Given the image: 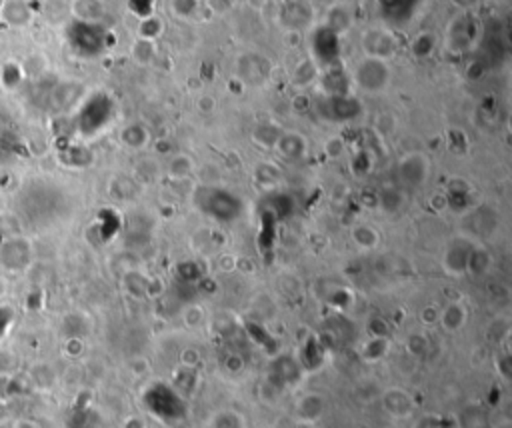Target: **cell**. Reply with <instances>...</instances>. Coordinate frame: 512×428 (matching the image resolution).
<instances>
[{
  "label": "cell",
  "mask_w": 512,
  "mask_h": 428,
  "mask_svg": "<svg viewBox=\"0 0 512 428\" xmlns=\"http://www.w3.org/2000/svg\"><path fill=\"white\" fill-rule=\"evenodd\" d=\"M352 80L363 92H368V95L383 92L384 88L388 86V82H390V66H388L386 60L364 56L363 60L356 65V68H354Z\"/></svg>",
  "instance_id": "obj_1"
},
{
  "label": "cell",
  "mask_w": 512,
  "mask_h": 428,
  "mask_svg": "<svg viewBox=\"0 0 512 428\" xmlns=\"http://www.w3.org/2000/svg\"><path fill=\"white\" fill-rule=\"evenodd\" d=\"M112 102L105 95H96L90 100H86L85 107L78 114V130L85 132L86 137L95 134L102 127H107L108 120L112 117Z\"/></svg>",
  "instance_id": "obj_2"
},
{
  "label": "cell",
  "mask_w": 512,
  "mask_h": 428,
  "mask_svg": "<svg viewBox=\"0 0 512 428\" xmlns=\"http://www.w3.org/2000/svg\"><path fill=\"white\" fill-rule=\"evenodd\" d=\"M68 38L80 56H96L105 48V31L98 24L76 21L68 28Z\"/></svg>",
  "instance_id": "obj_3"
},
{
  "label": "cell",
  "mask_w": 512,
  "mask_h": 428,
  "mask_svg": "<svg viewBox=\"0 0 512 428\" xmlns=\"http://www.w3.org/2000/svg\"><path fill=\"white\" fill-rule=\"evenodd\" d=\"M398 182L406 188H418L427 182L430 174V162L425 154L420 152H410L396 166Z\"/></svg>",
  "instance_id": "obj_4"
},
{
  "label": "cell",
  "mask_w": 512,
  "mask_h": 428,
  "mask_svg": "<svg viewBox=\"0 0 512 428\" xmlns=\"http://www.w3.org/2000/svg\"><path fill=\"white\" fill-rule=\"evenodd\" d=\"M363 48H364V53H366V56L386 60V58L395 56L396 41H395V36L388 33V31H383V28H373V31L364 33Z\"/></svg>",
  "instance_id": "obj_5"
},
{
  "label": "cell",
  "mask_w": 512,
  "mask_h": 428,
  "mask_svg": "<svg viewBox=\"0 0 512 428\" xmlns=\"http://www.w3.org/2000/svg\"><path fill=\"white\" fill-rule=\"evenodd\" d=\"M272 66L258 54H246L238 60V76L248 85H262L270 76Z\"/></svg>",
  "instance_id": "obj_6"
},
{
  "label": "cell",
  "mask_w": 512,
  "mask_h": 428,
  "mask_svg": "<svg viewBox=\"0 0 512 428\" xmlns=\"http://www.w3.org/2000/svg\"><path fill=\"white\" fill-rule=\"evenodd\" d=\"M314 53L324 66L334 65L336 58H338V34L331 31L329 26L319 31L316 38H314Z\"/></svg>",
  "instance_id": "obj_7"
},
{
  "label": "cell",
  "mask_w": 512,
  "mask_h": 428,
  "mask_svg": "<svg viewBox=\"0 0 512 428\" xmlns=\"http://www.w3.org/2000/svg\"><path fill=\"white\" fill-rule=\"evenodd\" d=\"M32 18V11L24 0H4L0 6V21L6 26H26Z\"/></svg>",
  "instance_id": "obj_8"
},
{
  "label": "cell",
  "mask_w": 512,
  "mask_h": 428,
  "mask_svg": "<svg viewBox=\"0 0 512 428\" xmlns=\"http://www.w3.org/2000/svg\"><path fill=\"white\" fill-rule=\"evenodd\" d=\"M274 149H277L284 159L297 161V159H302V156L306 154L309 142H306V139H304L300 132H282Z\"/></svg>",
  "instance_id": "obj_9"
},
{
  "label": "cell",
  "mask_w": 512,
  "mask_h": 428,
  "mask_svg": "<svg viewBox=\"0 0 512 428\" xmlns=\"http://www.w3.org/2000/svg\"><path fill=\"white\" fill-rule=\"evenodd\" d=\"M358 112H361V105H358L356 98L346 97V95L329 98V117L332 120H341V122L342 120H352Z\"/></svg>",
  "instance_id": "obj_10"
},
{
  "label": "cell",
  "mask_w": 512,
  "mask_h": 428,
  "mask_svg": "<svg viewBox=\"0 0 512 428\" xmlns=\"http://www.w3.org/2000/svg\"><path fill=\"white\" fill-rule=\"evenodd\" d=\"M472 248L464 242H452L447 248V255H444V267L450 274H460L466 270L469 264V255Z\"/></svg>",
  "instance_id": "obj_11"
},
{
  "label": "cell",
  "mask_w": 512,
  "mask_h": 428,
  "mask_svg": "<svg viewBox=\"0 0 512 428\" xmlns=\"http://www.w3.org/2000/svg\"><path fill=\"white\" fill-rule=\"evenodd\" d=\"M73 12H75L78 22L98 24V21L105 14V4L100 0H75L73 2Z\"/></svg>",
  "instance_id": "obj_12"
},
{
  "label": "cell",
  "mask_w": 512,
  "mask_h": 428,
  "mask_svg": "<svg viewBox=\"0 0 512 428\" xmlns=\"http://www.w3.org/2000/svg\"><path fill=\"white\" fill-rule=\"evenodd\" d=\"M28 260V245L22 240H11L2 248V262L9 268H22Z\"/></svg>",
  "instance_id": "obj_13"
},
{
  "label": "cell",
  "mask_w": 512,
  "mask_h": 428,
  "mask_svg": "<svg viewBox=\"0 0 512 428\" xmlns=\"http://www.w3.org/2000/svg\"><path fill=\"white\" fill-rule=\"evenodd\" d=\"M416 2L418 0H380V11L388 21L405 22L410 16Z\"/></svg>",
  "instance_id": "obj_14"
},
{
  "label": "cell",
  "mask_w": 512,
  "mask_h": 428,
  "mask_svg": "<svg viewBox=\"0 0 512 428\" xmlns=\"http://www.w3.org/2000/svg\"><path fill=\"white\" fill-rule=\"evenodd\" d=\"M166 172L174 181H186L188 176L196 172V164L188 154H174L169 162V166H166Z\"/></svg>",
  "instance_id": "obj_15"
},
{
  "label": "cell",
  "mask_w": 512,
  "mask_h": 428,
  "mask_svg": "<svg viewBox=\"0 0 512 428\" xmlns=\"http://www.w3.org/2000/svg\"><path fill=\"white\" fill-rule=\"evenodd\" d=\"M120 140L122 144L132 150L144 149L149 144V130L144 129L142 124H128L120 132Z\"/></svg>",
  "instance_id": "obj_16"
},
{
  "label": "cell",
  "mask_w": 512,
  "mask_h": 428,
  "mask_svg": "<svg viewBox=\"0 0 512 428\" xmlns=\"http://www.w3.org/2000/svg\"><path fill=\"white\" fill-rule=\"evenodd\" d=\"M440 321H442V326L447 331H459L460 326H464V322H466V309L462 304H459V302H452L440 314Z\"/></svg>",
  "instance_id": "obj_17"
},
{
  "label": "cell",
  "mask_w": 512,
  "mask_h": 428,
  "mask_svg": "<svg viewBox=\"0 0 512 428\" xmlns=\"http://www.w3.org/2000/svg\"><path fill=\"white\" fill-rule=\"evenodd\" d=\"M282 132H284V130L277 127V124L262 122V124H258L255 129V142L260 144V146H265V149H272V146H277V142Z\"/></svg>",
  "instance_id": "obj_18"
},
{
  "label": "cell",
  "mask_w": 512,
  "mask_h": 428,
  "mask_svg": "<svg viewBox=\"0 0 512 428\" xmlns=\"http://www.w3.org/2000/svg\"><path fill=\"white\" fill-rule=\"evenodd\" d=\"M383 405L386 408L393 407V405H400V410L405 412V417H410V412H412V408H415L412 398L406 395L405 390H398V388L386 390V395H383Z\"/></svg>",
  "instance_id": "obj_19"
},
{
  "label": "cell",
  "mask_w": 512,
  "mask_h": 428,
  "mask_svg": "<svg viewBox=\"0 0 512 428\" xmlns=\"http://www.w3.org/2000/svg\"><path fill=\"white\" fill-rule=\"evenodd\" d=\"M320 412H322V396H302V400L299 402L300 418H304V420H316V418H320Z\"/></svg>",
  "instance_id": "obj_20"
},
{
  "label": "cell",
  "mask_w": 512,
  "mask_h": 428,
  "mask_svg": "<svg viewBox=\"0 0 512 428\" xmlns=\"http://www.w3.org/2000/svg\"><path fill=\"white\" fill-rule=\"evenodd\" d=\"M352 240L361 248H374L378 245V232L373 226L358 225L352 228Z\"/></svg>",
  "instance_id": "obj_21"
},
{
  "label": "cell",
  "mask_w": 512,
  "mask_h": 428,
  "mask_svg": "<svg viewBox=\"0 0 512 428\" xmlns=\"http://www.w3.org/2000/svg\"><path fill=\"white\" fill-rule=\"evenodd\" d=\"M489 267H491V255L484 248H472L469 255L466 270H470L472 274H482V272H486Z\"/></svg>",
  "instance_id": "obj_22"
},
{
  "label": "cell",
  "mask_w": 512,
  "mask_h": 428,
  "mask_svg": "<svg viewBox=\"0 0 512 428\" xmlns=\"http://www.w3.org/2000/svg\"><path fill=\"white\" fill-rule=\"evenodd\" d=\"M22 78H24V70L16 63H9L0 70V80H2L4 88H9V90H14L16 86L21 85Z\"/></svg>",
  "instance_id": "obj_23"
},
{
  "label": "cell",
  "mask_w": 512,
  "mask_h": 428,
  "mask_svg": "<svg viewBox=\"0 0 512 428\" xmlns=\"http://www.w3.org/2000/svg\"><path fill=\"white\" fill-rule=\"evenodd\" d=\"M378 203H380L384 210L395 213V210H398V206L402 204V196H400V193L396 191L395 186H388V188H384L383 193H380Z\"/></svg>",
  "instance_id": "obj_24"
},
{
  "label": "cell",
  "mask_w": 512,
  "mask_h": 428,
  "mask_svg": "<svg viewBox=\"0 0 512 428\" xmlns=\"http://www.w3.org/2000/svg\"><path fill=\"white\" fill-rule=\"evenodd\" d=\"M432 48H434V36L428 33L418 34L415 38V43H412V53H415V56H418V58L428 56V54L432 53Z\"/></svg>",
  "instance_id": "obj_25"
},
{
  "label": "cell",
  "mask_w": 512,
  "mask_h": 428,
  "mask_svg": "<svg viewBox=\"0 0 512 428\" xmlns=\"http://www.w3.org/2000/svg\"><path fill=\"white\" fill-rule=\"evenodd\" d=\"M172 11L182 18H188L196 11V0H172Z\"/></svg>",
  "instance_id": "obj_26"
},
{
  "label": "cell",
  "mask_w": 512,
  "mask_h": 428,
  "mask_svg": "<svg viewBox=\"0 0 512 428\" xmlns=\"http://www.w3.org/2000/svg\"><path fill=\"white\" fill-rule=\"evenodd\" d=\"M160 28H162V26H160L159 21L149 18V21L142 22V26H140V36H142V41H152V38L160 33Z\"/></svg>",
  "instance_id": "obj_27"
},
{
  "label": "cell",
  "mask_w": 512,
  "mask_h": 428,
  "mask_svg": "<svg viewBox=\"0 0 512 428\" xmlns=\"http://www.w3.org/2000/svg\"><path fill=\"white\" fill-rule=\"evenodd\" d=\"M152 44H150V41H142L140 38L139 43H137V46H134V56H137V60H140V63H149L150 58H152Z\"/></svg>",
  "instance_id": "obj_28"
},
{
  "label": "cell",
  "mask_w": 512,
  "mask_h": 428,
  "mask_svg": "<svg viewBox=\"0 0 512 428\" xmlns=\"http://www.w3.org/2000/svg\"><path fill=\"white\" fill-rule=\"evenodd\" d=\"M203 309L201 306H191L186 314H184V321L186 324H191V326H196V324H201L203 322Z\"/></svg>",
  "instance_id": "obj_29"
},
{
  "label": "cell",
  "mask_w": 512,
  "mask_h": 428,
  "mask_svg": "<svg viewBox=\"0 0 512 428\" xmlns=\"http://www.w3.org/2000/svg\"><path fill=\"white\" fill-rule=\"evenodd\" d=\"M127 428H146V424L140 418H128Z\"/></svg>",
  "instance_id": "obj_30"
},
{
  "label": "cell",
  "mask_w": 512,
  "mask_h": 428,
  "mask_svg": "<svg viewBox=\"0 0 512 428\" xmlns=\"http://www.w3.org/2000/svg\"><path fill=\"white\" fill-rule=\"evenodd\" d=\"M201 107H203L204 110H206V108H208V110H213V108H214V98L213 97H203V98H201Z\"/></svg>",
  "instance_id": "obj_31"
},
{
  "label": "cell",
  "mask_w": 512,
  "mask_h": 428,
  "mask_svg": "<svg viewBox=\"0 0 512 428\" xmlns=\"http://www.w3.org/2000/svg\"><path fill=\"white\" fill-rule=\"evenodd\" d=\"M4 294H6V282L0 279V299H2Z\"/></svg>",
  "instance_id": "obj_32"
},
{
  "label": "cell",
  "mask_w": 512,
  "mask_h": 428,
  "mask_svg": "<svg viewBox=\"0 0 512 428\" xmlns=\"http://www.w3.org/2000/svg\"><path fill=\"white\" fill-rule=\"evenodd\" d=\"M267 428H270V427H267Z\"/></svg>",
  "instance_id": "obj_33"
}]
</instances>
